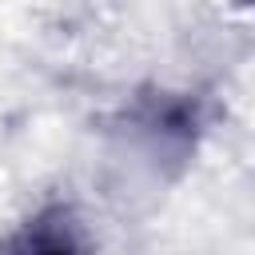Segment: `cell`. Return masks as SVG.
I'll use <instances>...</instances> for the list:
<instances>
[{
	"label": "cell",
	"mask_w": 255,
	"mask_h": 255,
	"mask_svg": "<svg viewBox=\"0 0 255 255\" xmlns=\"http://www.w3.org/2000/svg\"><path fill=\"white\" fill-rule=\"evenodd\" d=\"M20 255H76V247L60 231H36V235H28V247Z\"/></svg>",
	"instance_id": "6da1fadb"
}]
</instances>
